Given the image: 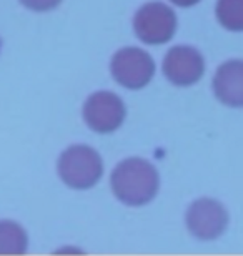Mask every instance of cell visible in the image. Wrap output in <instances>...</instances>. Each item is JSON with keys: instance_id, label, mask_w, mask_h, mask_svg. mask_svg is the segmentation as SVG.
Listing matches in <instances>:
<instances>
[{"instance_id": "obj_1", "label": "cell", "mask_w": 243, "mask_h": 256, "mask_svg": "<svg viewBox=\"0 0 243 256\" xmlns=\"http://www.w3.org/2000/svg\"><path fill=\"white\" fill-rule=\"evenodd\" d=\"M158 173L143 158H128L118 163L112 173V190L128 206H143L158 192Z\"/></svg>"}, {"instance_id": "obj_2", "label": "cell", "mask_w": 243, "mask_h": 256, "mask_svg": "<svg viewBox=\"0 0 243 256\" xmlns=\"http://www.w3.org/2000/svg\"><path fill=\"white\" fill-rule=\"evenodd\" d=\"M59 173L67 185L74 190H87L100 180L103 163L100 155L87 145H74L62 153Z\"/></svg>"}, {"instance_id": "obj_3", "label": "cell", "mask_w": 243, "mask_h": 256, "mask_svg": "<svg viewBox=\"0 0 243 256\" xmlns=\"http://www.w3.org/2000/svg\"><path fill=\"white\" fill-rule=\"evenodd\" d=\"M133 28L137 37L148 45L167 44L177 30V17L168 5L150 2L135 14Z\"/></svg>"}, {"instance_id": "obj_4", "label": "cell", "mask_w": 243, "mask_h": 256, "mask_svg": "<svg viewBox=\"0 0 243 256\" xmlns=\"http://www.w3.org/2000/svg\"><path fill=\"white\" fill-rule=\"evenodd\" d=\"M155 74L153 58L142 48L118 50L112 60V75L125 88L138 90L150 84Z\"/></svg>"}, {"instance_id": "obj_5", "label": "cell", "mask_w": 243, "mask_h": 256, "mask_svg": "<svg viewBox=\"0 0 243 256\" xmlns=\"http://www.w3.org/2000/svg\"><path fill=\"white\" fill-rule=\"evenodd\" d=\"M127 115L125 105L112 92H97L90 95L84 106V118L94 132L110 133L123 124Z\"/></svg>"}, {"instance_id": "obj_6", "label": "cell", "mask_w": 243, "mask_h": 256, "mask_svg": "<svg viewBox=\"0 0 243 256\" xmlns=\"http://www.w3.org/2000/svg\"><path fill=\"white\" fill-rule=\"evenodd\" d=\"M228 213L216 200L200 198L187 212V226L190 233L200 240H215L226 230Z\"/></svg>"}, {"instance_id": "obj_7", "label": "cell", "mask_w": 243, "mask_h": 256, "mask_svg": "<svg viewBox=\"0 0 243 256\" xmlns=\"http://www.w3.org/2000/svg\"><path fill=\"white\" fill-rule=\"evenodd\" d=\"M205 72L203 57L192 47H173L163 60V74L173 85L188 86L196 84Z\"/></svg>"}, {"instance_id": "obj_8", "label": "cell", "mask_w": 243, "mask_h": 256, "mask_svg": "<svg viewBox=\"0 0 243 256\" xmlns=\"http://www.w3.org/2000/svg\"><path fill=\"white\" fill-rule=\"evenodd\" d=\"M215 95L230 106L243 105V64L241 60H230L223 64L213 78Z\"/></svg>"}, {"instance_id": "obj_9", "label": "cell", "mask_w": 243, "mask_h": 256, "mask_svg": "<svg viewBox=\"0 0 243 256\" xmlns=\"http://www.w3.org/2000/svg\"><path fill=\"white\" fill-rule=\"evenodd\" d=\"M27 242V233L20 224L0 222V254H24Z\"/></svg>"}, {"instance_id": "obj_10", "label": "cell", "mask_w": 243, "mask_h": 256, "mask_svg": "<svg viewBox=\"0 0 243 256\" xmlns=\"http://www.w3.org/2000/svg\"><path fill=\"white\" fill-rule=\"evenodd\" d=\"M216 17L225 28L240 32L243 28V0H218Z\"/></svg>"}, {"instance_id": "obj_11", "label": "cell", "mask_w": 243, "mask_h": 256, "mask_svg": "<svg viewBox=\"0 0 243 256\" xmlns=\"http://www.w3.org/2000/svg\"><path fill=\"white\" fill-rule=\"evenodd\" d=\"M20 2L35 12H47V10L55 8L62 0H20Z\"/></svg>"}, {"instance_id": "obj_12", "label": "cell", "mask_w": 243, "mask_h": 256, "mask_svg": "<svg viewBox=\"0 0 243 256\" xmlns=\"http://www.w3.org/2000/svg\"><path fill=\"white\" fill-rule=\"evenodd\" d=\"M170 2H173L178 7H192V5L198 4L200 0H170Z\"/></svg>"}]
</instances>
